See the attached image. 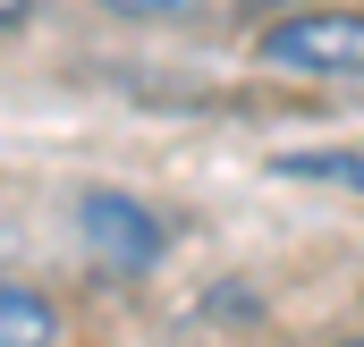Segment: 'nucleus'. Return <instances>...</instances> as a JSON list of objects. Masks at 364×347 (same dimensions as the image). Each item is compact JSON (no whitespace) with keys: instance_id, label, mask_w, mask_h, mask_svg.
Instances as JSON below:
<instances>
[{"instance_id":"f257e3e1","label":"nucleus","mask_w":364,"mask_h":347,"mask_svg":"<svg viewBox=\"0 0 364 347\" xmlns=\"http://www.w3.org/2000/svg\"><path fill=\"white\" fill-rule=\"evenodd\" d=\"M263 68H288V77H364V17L356 9H296L255 34Z\"/></svg>"},{"instance_id":"f03ea898","label":"nucleus","mask_w":364,"mask_h":347,"mask_svg":"<svg viewBox=\"0 0 364 347\" xmlns=\"http://www.w3.org/2000/svg\"><path fill=\"white\" fill-rule=\"evenodd\" d=\"M77 229H85V255H102L110 271H153L170 255V229L153 203L119 195V186H85L77 195Z\"/></svg>"},{"instance_id":"7ed1b4c3","label":"nucleus","mask_w":364,"mask_h":347,"mask_svg":"<svg viewBox=\"0 0 364 347\" xmlns=\"http://www.w3.org/2000/svg\"><path fill=\"white\" fill-rule=\"evenodd\" d=\"M0 347H60V305L43 288L0 279Z\"/></svg>"},{"instance_id":"20e7f679","label":"nucleus","mask_w":364,"mask_h":347,"mask_svg":"<svg viewBox=\"0 0 364 347\" xmlns=\"http://www.w3.org/2000/svg\"><path fill=\"white\" fill-rule=\"evenodd\" d=\"M279 178H305V186H348L364 195V144H322V153H272Z\"/></svg>"},{"instance_id":"39448f33","label":"nucleus","mask_w":364,"mask_h":347,"mask_svg":"<svg viewBox=\"0 0 364 347\" xmlns=\"http://www.w3.org/2000/svg\"><path fill=\"white\" fill-rule=\"evenodd\" d=\"M110 17H136V26H170V17H195V9H212V0H102Z\"/></svg>"},{"instance_id":"423d86ee","label":"nucleus","mask_w":364,"mask_h":347,"mask_svg":"<svg viewBox=\"0 0 364 347\" xmlns=\"http://www.w3.org/2000/svg\"><path fill=\"white\" fill-rule=\"evenodd\" d=\"M26 9H34V0H0V26H26Z\"/></svg>"},{"instance_id":"0eeeda50","label":"nucleus","mask_w":364,"mask_h":347,"mask_svg":"<svg viewBox=\"0 0 364 347\" xmlns=\"http://www.w3.org/2000/svg\"><path fill=\"white\" fill-rule=\"evenodd\" d=\"M348 347H364V339H348Z\"/></svg>"}]
</instances>
